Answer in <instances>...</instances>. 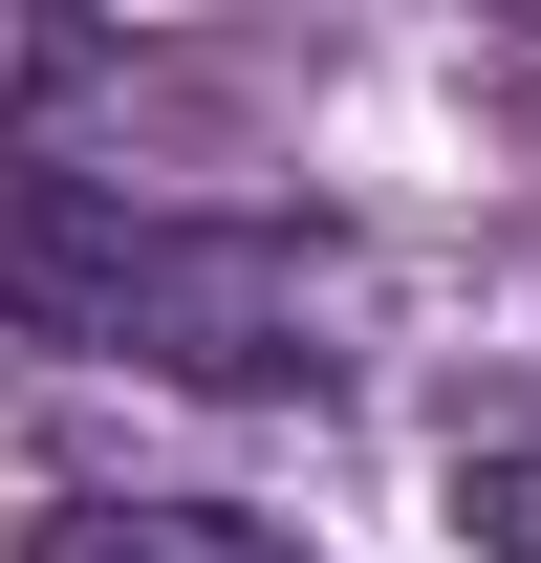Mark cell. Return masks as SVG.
I'll list each match as a JSON object with an SVG mask.
<instances>
[{
	"label": "cell",
	"instance_id": "obj_1",
	"mask_svg": "<svg viewBox=\"0 0 541 563\" xmlns=\"http://www.w3.org/2000/svg\"><path fill=\"white\" fill-rule=\"evenodd\" d=\"M0 325L174 390H325L346 368V261L303 217H131L66 152H0Z\"/></svg>",
	"mask_w": 541,
	"mask_h": 563
},
{
	"label": "cell",
	"instance_id": "obj_2",
	"mask_svg": "<svg viewBox=\"0 0 541 563\" xmlns=\"http://www.w3.org/2000/svg\"><path fill=\"white\" fill-rule=\"evenodd\" d=\"M44 563H303V520H261V498H66Z\"/></svg>",
	"mask_w": 541,
	"mask_h": 563
},
{
	"label": "cell",
	"instance_id": "obj_3",
	"mask_svg": "<svg viewBox=\"0 0 541 563\" xmlns=\"http://www.w3.org/2000/svg\"><path fill=\"white\" fill-rule=\"evenodd\" d=\"M455 542H476V563H541V433L455 455Z\"/></svg>",
	"mask_w": 541,
	"mask_h": 563
}]
</instances>
